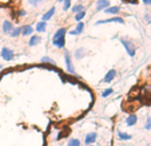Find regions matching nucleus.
Wrapping results in <instances>:
<instances>
[{
    "label": "nucleus",
    "mask_w": 151,
    "mask_h": 146,
    "mask_svg": "<svg viewBox=\"0 0 151 146\" xmlns=\"http://www.w3.org/2000/svg\"><path fill=\"white\" fill-rule=\"evenodd\" d=\"M66 28H59L55 35L52 36V43L54 46H56L58 48H64V44H66Z\"/></svg>",
    "instance_id": "f257e3e1"
},
{
    "label": "nucleus",
    "mask_w": 151,
    "mask_h": 146,
    "mask_svg": "<svg viewBox=\"0 0 151 146\" xmlns=\"http://www.w3.org/2000/svg\"><path fill=\"white\" fill-rule=\"evenodd\" d=\"M120 43L124 46V48H126V51H127V54L130 55L131 58H134L135 56V46L132 44V42H130L128 39H126V38H120Z\"/></svg>",
    "instance_id": "f03ea898"
},
{
    "label": "nucleus",
    "mask_w": 151,
    "mask_h": 146,
    "mask_svg": "<svg viewBox=\"0 0 151 146\" xmlns=\"http://www.w3.org/2000/svg\"><path fill=\"white\" fill-rule=\"evenodd\" d=\"M64 62H66L67 71H68L70 74H72V75H76V71H75L74 64H72V60H71V55H70V52L67 51V50H66V52H64Z\"/></svg>",
    "instance_id": "7ed1b4c3"
},
{
    "label": "nucleus",
    "mask_w": 151,
    "mask_h": 146,
    "mask_svg": "<svg viewBox=\"0 0 151 146\" xmlns=\"http://www.w3.org/2000/svg\"><path fill=\"white\" fill-rule=\"evenodd\" d=\"M14 56H15L14 51H12V50H9L8 47H3V48H1V58H3L6 62L12 60V59H14Z\"/></svg>",
    "instance_id": "20e7f679"
},
{
    "label": "nucleus",
    "mask_w": 151,
    "mask_h": 146,
    "mask_svg": "<svg viewBox=\"0 0 151 146\" xmlns=\"http://www.w3.org/2000/svg\"><path fill=\"white\" fill-rule=\"evenodd\" d=\"M104 23H120V24H124V20L119 16H115V17H110V19H103V20H98L96 24H104Z\"/></svg>",
    "instance_id": "39448f33"
},
{
    "label": "nucleus",
    "mask_w": 151,
    "mask_h": 146,
    "mask_svg": "<svg viewBox=\"0 0 151 146\" xmlns=\"http://www.w3.org/2000/svg\"><path fill=\"white\" fill-rule=\"evenodd\" d=\"M95 141H96V133H95V132H91V133H88V134L86 135V138H84V145H86V146L92 145Z\"/></svg>",
    "instance_id": "423d86ee"
},
{
    "label": "nucleus",
    "mask_w": 151,
    "mask_h": 146,
    "mask_svg": "<svg viewBox=\"0 0 151 146\" xmlns=\"http://www.w3.org/2000/svg\"><path fill=\"white\" fill-rule=\"evenodd\" d=\"M110 7V1L109 0H98L96 3V11H104L106 8Z\"/></svg>",
    "instance_id": "0eeeda50"
},
{
    "label": "nucleus",
    "mask_w": 151,
    "mask_h": 146,
    "mask_svg": "<svg viewBox=\"0 0 151 146\" xmlns=\"http://www.w3.org/2000/svg\"><path fill=\"white\" fill-rule=\"evenodd\" d=\"M115 77H116V71H115V70H110V71L104 75L103 82H104V83H110V82H112V80H114Z\"/></svg>",
    "instance_id": "6e6552de"
},
{
    "label": "nucleus",
    "mask_w": 151,
    "mask_h": 146,
    "mask_svg": "<svg viewBox=\"0 0 151 146\" xmlns=\"http://www.w3.org/2000/svg\"><path fill=\"white\" fill-rule=\"evenodd\" d=\"M137 122H138V117L135 114H130L126 118V125L127 126H134V125H137Z\"/></svg>",
    "instance_id": "1a4fd4ad"
},
{
    "label": "nucleus",
    "mask_w": 151,
    "mask_h": 146,
    "mask_svg": "<svg viewBox=\"0 0 151 146\" xmlns=\"http://www.w3.org/2000/svg\"><path fill=\"white\" fill-rule=\"evenodd\" d=\"M14 28H15L14 24H12L9 20H6V22L3 23V32H4V34H7V35L11 34V31H12Z\"/></svg>",
    "instance_id": "9d476101"
},
{
    "label": "nucleus",
    "mask_w": 151,
    "mask_h": 146,
    "mask_svg": "<svg viewBox=\"0 0 151 146\" xmlns=\"http://www.w3.org/2000/svg\"><path fill=\"white\" fill-rule=\"evenodd\" d=\"M55 11H56V8H55V7H52V8H50L48 11L46 12V14L43 15V17H42V22H48V20L51 19L52 16H54Z\"/></svg>",
    "instance_id": "9b49d317"
},
{
    "label": "nucleus",
    "mask_w": 151,
    "mask_h": 146,
    "mask_svg": "<svg viewBox=\"0 0 151 146\" xmlns=\"http://www.w3.org/2000/svg\"><path fill=\"white\" fill-rule=\"evenodd\" d=\"M83 28H84V23H78V26H76V28L75 30H72V31H70V35H74V36H76V35H80L83 32Z\"/></svg>",
    "instance_id": "f8f14e48"
},
{
    "label": "nucleus",
    "mask_w": 151,
    "mask_h": 146,
    "mask_svg": "<svg viewBox=\"0 0 151 146\" xmlns=\"http://www.w3.org/2000/svg\"><path fill=\"white\" fill-rule=\"evenodd\" d=\"M86 54H87L86 48H83V47H80V48H76V50H75V59H76V60L83 59V56H86Z\"/></svg>",
    "instance_id": "ddd939ff"
},
{
    "label": "nucleus",
    "mask_w": 151,
    "mask_h": 146,
    "mask_svg": "<svg viewBox=\"0 0 151 146\" xmlns=\"http://www.w3.org/2000/svg\"><path fill=\"white\" fill-rule=\"evenodd\" d=\"M32 32H34V28H32L29 24H26V26L22 27V34L23 36H28V35H32Z\"/></svg>",
    "instance_id": "4468645a"
},
{
    "label": "nucleus",
    "mask_w": 151,
    "mask_h": 146,
    "mask_svg": "<svg viewBox=\"0 0 151 146\" xmlns=\"http://www.w3.org/2000/svg\"><path fill=\"white\" fill-rule=\"evenodd\" d=\"M40 42H42V38H40L39 35H32L28 44H29V47H34V46H37Z\"/></svg>",
    "instance_id": "2eb2a0df"
},
{
    "label": "nucleus",
    "mask_w": 151,
    "mask_h": 146,
    "mask_svg": "<svg viewBox=\"0 0 151 146\" xmlns=\"http://www.w3.org/2000/svg\"><path fill=\"white\" fill-rule=\"evenodd\" d=\"M119 11H120V7H118V6H110L109 7V8H106L104 9V12H106V14H107V15H115V14H119Z\"/></svg>",
    "instance_id": "dca6fc26"
},
{
    "label": "nucleus",
    "mask_w": 151,
    "mask_h": 146,
    "mask_svg": "<svg viewBox=\"0 0 151 146\" xmlns=\"http://www.w3.org/2000/svg\"><path fill=\"white\" fill-rule=\"evenodd\" d=\"M47 30V23L46 22H39L36 23V31L37 32H44Z\"/></svg>",
    "instance_id": "f3484780"
},
{
    "label": "nucleus",
    "mask_w": 151,
    "mask_h": 146,
    "mask_svg": "<svg viewBox=\"0 0 151 146\" xmlns=\"http://www.w3.org/2000/svg\"><path fill=\"white\" fill-rule=\"evenodd\" d=\"M118 138H119L120 141H128V139H131V135L126 134V133H123V132H118Z\"/></svg>",
    "instance_id": "a211bd4d"
},
{
    "label": "nucleus",
    "mask_w": 151,
    "mask_h": 146,
    "mask_svg": "<svg viewBox=\"0 0 151 146\" xmlns=\"http://www.w3.org/2000/svg\"><path fill=\"white\" fill-rule=\"evenodd\" d=\"M20 34H22V27H15V28L11 31L9 36H12V38H17Z\"/></svg>",
    "instance_id": "6ab92c4d"
},
{
    "label": "nucleus",
    "mask_w": 151,
    "mask_h": 146,
    "mask_svg": "<svg viewBox=\"0 0 151 146\" xmlns=\"http://www.w3.org/2000/svg\"><path fill=\"white\" fill-rule=\"evenodd\" d=\"M82 11H84V7H83L82 4H76V6L72 7V12H74V14H79V12H82Z\"/></svg>",
    "instance_id": "aec40b11"
},
{
    "label": "nucleus",
    "mask_w": 151,
    "mask_h": 146,
    "mask_svg": "<svg viewBox=\"0 0 151 146\" xmlns=\"http://www.w3.org/2000/svg\"><path fill=\"white\" fill-rule=\"evenodd\" d=\"M67 146H80V141L78 138H71L67 143Z\"/></svg>",
    "instance_id": "412c9836"
},
{
    "label": "nucleus",
    "mask_w": 151,
    "mask_h": 146,
    "mask_svg": "<svg viewBox=\"0 0 151 146\" xmlns=\"http://www.w3.org/2000/svg\"><path fill=\"white\" fill-rule=\"evenodd\" d=\"M84 16H86V12L84 11L79 12V14H75V20L80 23V22H82V19H84Z\"/></svg>",
    "instance_id": "4be33fe9"
},
{
    "label": "nucleus",
    "mask_w": 151,
    "mask_h": 146,
    "mask_svg": "<svg viewBox=\"0 0 151 146\" xmlns=\"http://www.w3.org/2000/svg\"><path fill=\"white\" fill-rule=\"evenodd\" d=\"M40 60H42V63H50V64H55V60H52L51 58H48V56H43Z\"/></svg>",
    "instance_id": "5701e85b"
},
{
    "label": "nucleus",
    "mask_w": 151,
    "mask_h": 146,
    "mask_svg": "<svg viewBox=\"0 0 151 146\" xmlns=\"http://www.w3.org/2000/svg\"><path fill=\"white\" fill-rule=\"evenodd\" d=\"M71 7V0H63V11H67Z\"/></svg>",
    "instance_id": "b1692460"
},
{
    "label": "nucleus",
    "mask_w": 151,
    "mask_h": 146,
    "mask_svg": "<svg viewBox=\"0 0 151 146\" xmlns=\"http://www.w3.org/2000/svg\"><path fill=\"white\" fill-rule=\"evenodd\" d=\"M112 93H114V90H112V89H107V90H104V91L102 93V97L103 98H107L109 95H111Z\"/></svg>",
    "instance_id": "393cba45"
},
{
    "label": "nucleus",
    "mask_w": 151,
    "mask_h": 146,
    "mask_svg": "<svg viewBox=\"0 0 151 146\" xmlns=\"http://www.w3.org/2000/svg\"><path fill=\"white\" fill-rule=\"evenodd\" d=\"M28 3L34 7H37L40 3H43V0H28Z\"/></svg>",
    "instance_id": "a878e982"
},
{
    "label": "nucleus",
    "mask_w": 151,
    "mask_h": 146,
    "mask_svg": "<svg viewBox=\"0 0 151 146\" xmlns=\"http://www.w3.org/2000/svg\"><path fill=\"white\" fill-rule=\"evenodd\" d=\"M145 129L146 130H151V117H147V121H146V125H145Z\"/></svg>",
    "instance_id": "bb28decb"
},
{
    "label": "nucleus",
    "mask_w": 151,
    "mask_h": 146,
    "mask_svg": "<svg viewBox=\"0 0 151 146\" xmlns=\"http://www.w3.org/2000/svg\"><path fill=\"white\" fill-rule=\"evenodd\" d=\"M145 20L147 22L148 24H151V14H150V12H147V14L145 15Z\"/></svg>",
    "instance_id": "cd10ccee"
},
{
    "label": "nucleus",
    "mask_w": 151,
    "mask_h": 146,
    "mask_svg": "<svg viewBox=\"0 0 151 146\" xmlns=\"http://www.w3.org/2000/svg\"><path fill=\"white\" fill-rule=\"evenodd\" d=\"M17 15H19V16H26V15H27V11H26V9H20Z\"/></svg>",
    "instance_id": "c85d7f7f"
},
{
    "label": "nucleus",
    "mask_w": 151,
    "mask_h": 146,
    "mask_svg": "<svg viewBox=\"0 0 151 146\" xmlns=\"http://www.w3.org/2000/svg\"><path fill=\"white\" fill-rule=\"evenodd\" d=\"M142 1L146 4V6H151V0H142Z\"/></svg>",
    "instance_id": "c756f323"
},
{
    "label": "nucleus",
    "mask_w": 151,
    "mask_h": 146,
    "mask_svg": "<svg viewBox=\"0 0 151 146\" xmlns=\"http://www.w3.org/2000/svg\"><path fill=\"white\" fill-rule=\"evenodd\" d=\"M123 1H128V3L131 1V4H137V0H123Z\"/></svg>",
    "instance_id": "7c9ffc66"
},
{
    "label": "nucleus",
    "mask_w": 151,
    "mask_h": 146,
    "mask_svg": "<svg viewBox=\"0 0 151 146\" xmlns=\"http://www.w3.org/2000/svg\"><path fill=\"white\" fill-rule=\"evenodd\" d=\"M59 1H63V0H59Z\"/></svg>",
    "instance_id": "2f4dec72"
},
{
    "label": "nucleus",
    "mask_w": 151,
    "mask_h": 146,
    "mask_svg": "<svg viewBox=\"0 0 151 146\" xmlns=\"http://www.w3.org/2000/svg\"><path fill=\"white\" fill-rule=\"evenodd\" d=\"M88 146H92V145H88Z\"/></svg>",
    "instance_id": "473e14b6"
}]
</instances>
